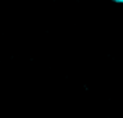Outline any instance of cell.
Masks as SVG:
<instances>
[{
    "mask_svg": "<svg viewBox=\"0 0 123 118\" xmlns=\"http://www.w3.org/2000/svg\"><path fill=\"white\" fill-rule=\"evenodd\" d=\"M112 1H115L117 4H123V0H112Z\"/></svg>",
    "mask_w": 123,
    "mask_h": 118,
    "instance_id": "obj_1",
    "label": "cell"
}]
</instances>
